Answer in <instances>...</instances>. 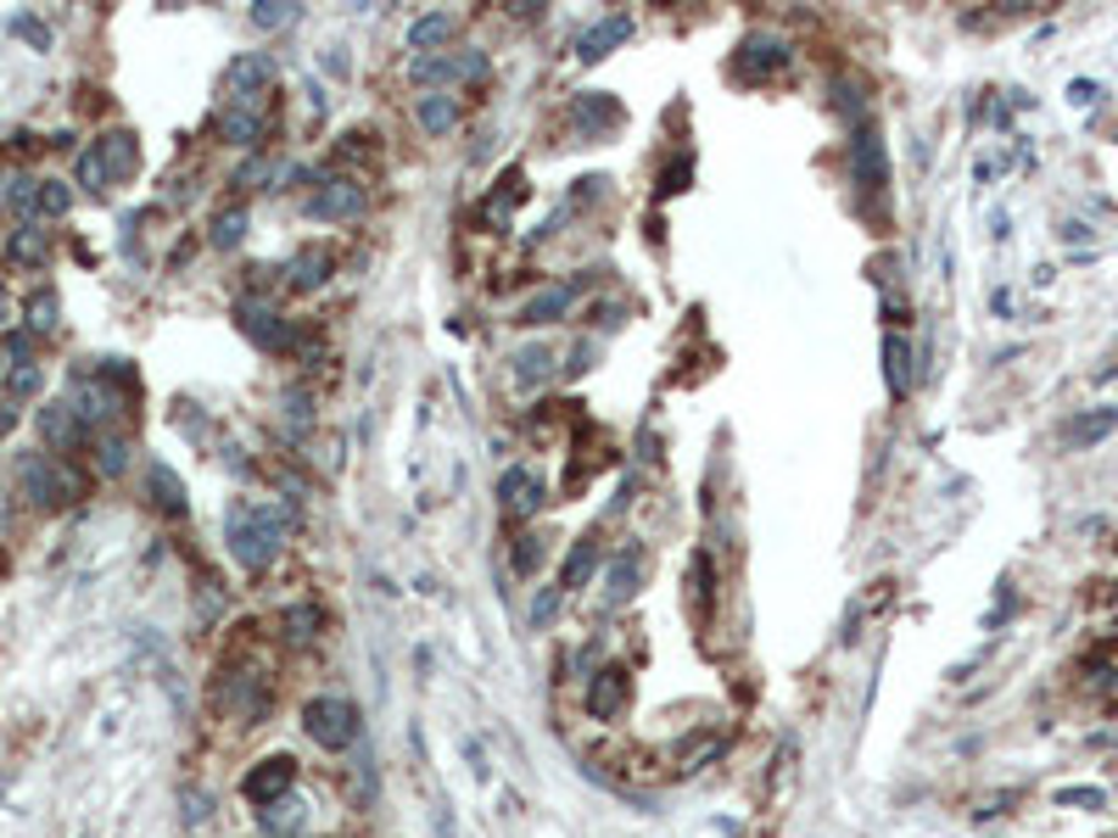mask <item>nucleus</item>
Listing matches in <instances>:
<instances>
[{
  "label": "nucleus",
  "mask_w": 1118,
  "mask_h": 838,
  "mask_svg": "<svg viewBox=\"0 0 1118 838\" xmlns=\"http://www.w3.org/2000/svg\"><path fill=\"white\" fill-rule=\"evenodd\" d=\"M0 369H7V363H0Z\"/></svg>",
  "instance_id": "de8ad7c7"
},
{
  "label": "nucleus",
  "mask_w": 1118,
  "mask_h": 838,
  "mask_svg": "<svg viewBox=\"0 0 1118 838\" xmlns=\"http://www.w3.org/2000/svg\"><path fill=\"white\" fill-rule=\"evenodd\" d=\"M554 374V352L537 341V347H526V352H515V380L521 386H537V380H548Z\"/></svg>",
  "instance_id": "2f4dec72"
},
{
  "label": "nucleus",
  "mask_w": 1118,
  "mask_h": 838,
  "mask_svg": "<svg viewBox=\"0 0 1118 838\" xmlns=\"http://www.w3.org/2000/svg\"><path fill=\"white\" fill-rule=\"evenodd\" d=\"M884 380H889V391L895 397H906L912 391V347H906V335H884Z\"/></svg>",
  "instance_id": "b1692460"
},
{
  "label": "nucleus",
  "mask_w": 1118,
  "mask_h": 838,
  "mask_svg": "<svg viewBox=\"0 0 1118 838\" xmlns=\"http://www.w3.org/2000/svg\"><path fill=\"white\" fill-rule=\"evenodd\" d=\"M638 582H643V559H638V548H621V554L610 559V576H604V598H610V604H626V598L638 593Z\"/></svg>",
  "instance_id": "5701e85b"
},
{
  "label": "nucleus",
  "mask_w": 1118,
  "mask_h": 838,
  "mask_svg": "<svg viewBox=\"0 0 1118 838\" xmlns=\"http://www.w3.org/2000/svg\"><path fill=\"white\" fill-rule=\"evenodd\" d=\"M1112 426H1118V408H1096L1090 419H1079V426L1068 431V442H1101Z\"/></svg>",
  "instance_id": "f704fd0d"
},
{
  "label": "nucleus",
  "mask_w": 1118,
  "mask_h": 838,
  "mask_svg": "<svg viewBox=\"0 0 1118 838\" xmlns=\"http://www.w3.org/2000/svg\"><path fill=\"white\" fill-rule=\"evenodd\" d=\"M280 632H285V643H313L319 632H324V615H319V604H291L285 615H280Z\"/></svg>",
  "instance_id": "bb28decb"
},
{
  "label": "nucleus",
  "mask_w": 1118,
  "mask_h": 838,
  "mask_svg": "<svg viewBox=\"0 0 1118 838\" xmlns=\"http://www.w3.org/2000/svg\"><path fill=\"white\" fill-rule=\"evenodd\" d=\"M241 235H246V207H224V213L213 218V235H207V241H213L218 252H230V246H241Z\"/></svg>",
  "instance_id": "473e14b6"
},
{
  "label": "nucleus",
  "mask_w": 1118,
  "mask_h": 838,
  "mask_svg": "<svg viewBox=\"0 0 1118 838\" xmlns=\"http://www.w3.org/2000/svg\"><path fill=\"white\" fill-rule=\"evenodd\" d=\"M626 35H632V18H626V12H615V18L593 23V29H587V35L576 40V51H582L587 62H599V57H610V51H615V46H621Z\"/></svg>",
  "instance_id": "412c9836"
},
{
  "label": "nucleus",
  "mask_w": 1118,
  "mask_h": 838,
  "mask_svg": "<svg viewBox=\"0 0 1118 838\" xmlns=\"http://www.w3.org/2000/svg\"><path fill=\"white\" fill-rule=\"evenodd\" d=\"M291 520H296V509L291 504H230V515H224V537H230V554H235V565H246V571H263L274 554H280V537L291 532Z\"/></svg>",
  "instance_id": "f257e3e1"
},
{
  "label": "nucleus",
  "mask_w": 1118,
  "mask_h": 838,
  "mask_svg": "<svg viewBox=\"0 0 1118 838\" xmlns=\"http://www.w3.org/2000/svg\"><path fill=\"white\" fill-rule=\"evenodd\" d=\"M68 207H74V191H68L62 179H40L35 207H29V224H40V218H68Z\"/></svg>",
  "instance_id": "c85d7f7f"
},
{
  "label": "nucleus",
  "mask_w": 1118,
  "mask_h": 838,
  "mask_svg": "<svg viewBox=\"0 0 1118 838\" xmlns=\"http://www.w3.org/2000/svg\"><path fill=\"white\" fill-rule=\"evenodd\" d=\"M90 163L101 168V179H107V191H113V185H124V179L140 168V146H135L129 129H107V135L90 146Z\"/></svg>",
  "instance_id": "1a4fd4ad"
},
{
  "label": "nucleus",
  "mask_w": 1118,
  "mask_h": 838,
  "mask_svg": "<svg viewBox=\"0 0 1118 838\" xmlns=\"http://www.w3.org/2000/svg\"><path fill=\"white\" fill-rule=\"evenodd\" d=\"M677 191H688V163H671L660 174V196H677Z\"/></svg>",
  "instance_id": "79ce46f5"
},
{
  "label": "nucleus",
  "mask_w": 1118,
  "mask_h": 838,
  "mask_svg": "<svg viewBox=\"0 0 1118 838\" xmlns=\"http://www.w3.org/2000/svg\"><path fill=\"white\" fill-rule=\"evenodd\" d=\"M218 135H224L230 146H257V140H263V113L230 107V113H218Z\"/></svg>",
  "instance_id": "cd10ccee"
},
{
  "label": "nucleus",
  "mask_w": 1118,
  "mask_h": 838,
  "mask_svg": "<svg viewBox=\"0 0 1118 838\" xmlns=\"http://www.w3.org/2000/svg\"><path fill=\"white\" fill-rule=\"evenodd\" d=\"M23 324H29V335H57V324H62V302H57V291H35L29 308H23Z\"/></svg>",
  "instance_id": "c756f323"
},
{
  "label": "nucleus",
  "mask_w": 1118,
  "mask_h": 838,
  "mask_svg": "<svg viewBox=\"0 0 1118 838\" xmlns=\"http://www.w3.org/2000/svg\"><path fill=\"white\" fill-rule=\"evenodd\" d=\"M18 324V302H12V291L0 285V330H12Z\"/></svg>",
  "instance_id": "c03bdc74"
},
{
  "label": "nucleus",
  "mask_w": 1118,
  "mask_h": 838,
  "mask_svg": "<svg viewBox=\"0 0 1118 838\" xmlns=\"http://www.w3.org/2000/svg\"><path fill=\"white\" fill-rule=\"evenodd\" d=\"M784 68H789V40H784V35H767V29L743 35L738 51H732V74H738L743 85H761V79H772V74H784Z\"/></svg>",
  "instance_id": "39448f33"
},
{
  "label": "nucleus",
  "mask_w": 1118,
  "mask_h": 838,
  "mask_svg": "<svg viewBox=\"0 0 1118 838\" xmlns=\"http://www.w3.org/2000/svg\"><path fill=\"white\" fill-rule=\"evenodd\" d=\"M554 610H560V593H543V598L532 604V621L543 626V621H554Z\"/></svg>",
  "instance_id": "37998d69"
},
{
  "label": "nucleus",
  "mask_w": 1118,
  "mask_h": 838,
  "mask_svg": "<svg viewBox=\"0 0 1118 838\" xmlns=\"http://www.w3.org/2000/svg\"><path fill=\"white\" fill-rule=\"evenodd\" d=\"M459 124V96H420V129L426 135H448Z\"/></svg>",
  "instance_id": "7c9ffc66"
},
{
  "label": "nucleus",
  "mask_w": 1118,
  "mask_h": 838,
  "mask_svg": "<svg viewBox=\"0 0 1118 838\" xmlns=\"http://www.w3.org/2000/svg\"><path fill=\"white\" fill-rule=\"evenodd\" d=\"M454 35H459V18H454V12H426V18H415V29H409V51L437 57Z\"/></svg>",
  "instance_id": "6ab92c4d"
},
{
  "label": "nucleus",
  "mask_w": 1118,
  "mask_h": 838,
  "mask_svg": "<svg viewBox=\"0 0 1118 838\" xmlns=\"http://www.w3.org/2000/svg\"><path fill=\"white\" fill-rule=\"evenodd\" d=\"M291 782H296V760L291 754H269V760H257L246 777H241V793L252 799V805H280L285 793H291Z\"/></svg>",
  "instance_id": "6e6552de"
},
{
  "label": "nucleus",
  "mask_w": 1118,
  "mask_h": 838,
  "mask_svg": "<svg viewBox=\"0 0 1118 838\" xmlns=\"http://www.w3.org/2000/svg\"><path fill=\"white\" fill-rule=\"evenodd\" d=\"M599 537L587 532V537H576L571 543V554H565V571H560V587H587V576H593V565H599Z\"/></svg>",
  "instance_id": "393cba45"
},
{
  "label": "nucleus",
  "mask_w": 1118,
  "mask_h": 838,
  "mask_svg": "<svg viewBox=\"0 0 1118 838\" xmlns=\"http://www.w3.org/2000/svg\"><path fill=\"white\" fill-rule=\"evenodd\" d=\"M40 380H46L40 363H18V369H7V391H12V397H35Z\"/></svg>",
  "instance_id": "e433bc0d"
},
{
  "label": "nucleus",
  "mask_w": 1118,
  "mask_h": 838,
  "mask_svg": "<svg viewBox=\"0 0 1118 838\" xmlns=\"http://www.w3.org/2000/svg\"><path fill=\"white\" fill-rule=\"evenodd\" d=\"M302 732H308L319 749H330V754L352 749V743H358V710H352V699H336V693L308 699V704H302Z\"/></svg>",
  "instance_id": "7ed1b4c3"
},
{
  "label": "nucleus",
  "mask_w": 1118,
  "mask_h": 838,
  "mask_svg": "<svg viewBox=\"0 0 1118 838\" xmlns=\"http://www.w3.org/2000/svg\"><path fill=\"white\" fill-rule=\"evenodd\" d=\"M12 426H18V408H12V402H0V437H7Z\"/></svg>",
  "instance_id": "49530a36"
},
{
  "label": "nucleus",
  "mask_w": 1118,
  "mask_h": 838,
  "mask_svg": "<svg viewBox=\"0 0 1118 838\" xmlns=\"http://www.w3.org/2000/svg\"><path fill=\"white\" fill-rule=\"evenodd\" d=\"M18 487H23V498H29L35 509H68V504L85 493V481H79L62 459H46V454H29V459L18 465Z\"/></svg>",
  "instance_id": "f03ea898"
},
{
  "label": "nucleus",
  "mask_w": 1118,
  "mask_h": 838,
  "mask_svg": "<svg viewBox=\"0 0 1118 838\" xmlns=\"http://www.w3.org/2000/svg\"><path fill=\"white\" fill-rule=\"evenodd\" d=\"M688 604H693V621L704 626L710 610H716V565H710V554L688 559Z\"/></svg>",
  "instance_id": "aec40b11"
},
{
  "label": "nucleus",
  "mask_w": 1118,
  "mask_h": 838,
  "mask_svg": "<svg viewBox=\"0 0 1118 838\" xmlns=\"http://www.w3.org/2000/svg\"><path fill=\"white\" fill-rule=\"evenodd\" d=\"M509 565H515L521 576H532V571L543 565V537H521V543H515V554H509Z\"/></svg>",
  "instance_id": "4c0bfd02"
},
{
  "label": "nucleus",
  "mask_w": 1118,
  "mask_h": 838,
  "mask_svg": "<svg viewBox=\"0 0 1118 838\" xmlns=\"http://www.w3.org/2000/svg\"><path fill=\"white\" fill-rule=\"evenodd\" d=\"M235 324H241V330H246V335H252L263 352H285V347H291V330H285L280 308H274L269 296H257V291L235 302Z\"/></svg>",
  "instance_id": "0eeeda50"
},
{
  "label": "nucleus",
  "mask_w": 1118,
  "mask_h": 838,
  "mask_svg": "<svg viewBox=\"0 0 1118 838\" xmlns=\"http://www.w3.org/2000/svg\"><path fill=\"white\" fill-rule=\"evenodd\" d=\"M582 291V280H565V285H548V291H537L526 308H521V319L515 324H548V319H560L565 308H571V296Z\"/></svg>",
  "instance_id": "4be33fe9"
},
{
  "label": "nucleus",
  "mask_w": 1118,
  "mask_h": 838,
  "mask_svg": "<svg viewBox=\"0 0 1118 838\" xmlns=\"http://www.w3.org/2000/svg\"><path fill=\"white\" fill-rule=\"evenodd\" d=\"M224 90H230V107H241V113H263L269 96H274V62H269L263 51L235 57L230 74H224Z\"/></svg>",
  "instance_id": "20e7f679"
},
{
  "label": "nucleus",
  "mask_w": 1118,
  "mask_h": 838,
  "mask_svg": "<svg viewBox=\"0 0 1118 838\" xmlns=\"http://www.w3.org/2000/svg\"><path fill=\"white\" fill-rule=\"evenodd\" d=\"M263 179H269V157H246L235 174V185H263Z\"/></svg>",
  "instance_id": "a19ab883"
},
{
  "label": "nucleus",
  "mask_w": 1118,
  "mask_h": 838,
  "mask_svg": "<svg viewBox=\"0 0 1118 838\" xmlns=\"http://www.w3.org/2000/svg\"><path fill=\"white\" fill-rule=\"evenodd\" d=\"M571 124H576L582 135H610V129L621 124V101H615V96H604V90H593V96H576V101H571Z\"/></svg>",
  "instance_id": "2eb2a0df"
},
{
  "label": "nucleus",
  "mask_w": 1118,
  "mask_h": 838,
  "mask_svg": "<svg viewBox=\"0 0 1118 838\" xmlns=\"http://www.w3.org/2000/svg\"><path fill=\"white\" fill-rule=\"evenodd\" d=\"M369 207V191L352 179V174H330L313 196H308V218H324V224H341V218H358Z\"/></svg>",
  "instance_id": "423d86ee"
},
{
  "label": "nucleus",
  "mask_w": 1118,
  "mask_h": 838,
  "mask_svg": "<svg viewBox=\"0 0 1118 838\" xmlns=\"http://www.w3.org/2000/svg\"><path fill=\"white\" fill-rule=\"evenodd\" d=\"M721 727H704V732H688V738H677L671 743V754H665V766L671 771H699V766H710L716 754H721Z\"/></svg>",
  "instance_id": "4468645a"
},
{
  "label": "nucleus",
  "mask_w": 1118,
  "mask_h": 838,
  "mask_svg": "<svg viewBox=\"0 0 1118 838\" xmlns=\"http://www.w3.org/2000/svg\"><path fill=\"white\" fill-rule=\"evenodd\" d=\"M626 704H632V676L621 665H604L587 682V715L593 721H615V715H626Z\"/></svg>",
  "instance_id": "9b49d317"
},
{
  "label": "nucleus",
  "mask_w": 1118,
  "mask_h": 838,
  "mask_svg": "<svg viewBox=\"0 0 1118 838\" xmlns=\"http://www.w3.org/2000/svg\"><path fill=\"white\" fill-rule=\"evenodd\" d=\"M850 168H856V185H862L867 196H884V191H889V152H884L878 129H862V135H856Z\"/></svg>",
  "instance_id": "f8f14e48"
},
{
  "label": "nucleus",
  "mask_w": 1118,
  "mask_h": 838,
  "mask_svg": "<svg viewBox=\"0 0 1118 838\" xmlns=\"http://www.w3.org/2000/svg\"><path fill=\"white\" fill-rule=\"evenodd\" d=\"M263 821H269V832H291V827L302 821V810L285 799V805H269V810H263Z\"/></svg>",
  "instance_id": "58836bf2"
},
{
  "label": "nucleus",
  "mask_w": 1118,
  "mask_h": 838,
  "mask_svg": "<svg viewBox=\"0 0 1118 838\" xmlns=\"http://www.w3.org/2000/svg\"><path fill=\"white\" fill-rule=\"evenodd\" d=\"M1062 805H1101V793L1096 788H1068V793H1057Z\"/></svg>",
  "instance_id": "a18cd8bd"
},
{
  "label": "nucleus",
  "mask_w": 1118,
  "mask_h": 838,
  "mask_svg": "<svg viewBox=\"0 0 1118 838\" xmlns=\"http://www.w3.org/2000/svg\"><path fill=\"white\" fill-rule=\"evenodd\" d=\"M12 35H23V40H29V46H40V51L51 46V35H46L35 18H12Z\"/></svg>",
  "instance_id": "ea45409f"
},
{
  "label": "nucleus",
  "mask_w": 1118,
  "mask_h": 838,
  "mask_svg": "<svg viewBox=\"0 0 1118 838\" xmlns=\"http://www.w3.org/2000/svg\"><path fill=\"white\" fill-rule=\"evenodd\" d=\"M46 257H51V230L18 224V230L7 235V263H12V269H40Z\"/></svg>",
  "instance_id": "f3484780"
},
{
  "label": "nucleus",
  "mask_w": 1118,
  "mask_h": 838,
  "mask_svg": "<svg viewBox=\"0 0 1118 838\" xmlns=\"http://www.w3.org/2000/svg\"><path fill=\"white\" fill-rule=\"evenodd\" d=\"M129 465V442L124 437H96V470L101 476H124Z\"/></svg>",
  "instance_id": "72a5a7b5"
},
{
  "label": "nucleus",
  "mask_w": 1118,
  "mask_h": 838,
  "mask_svg": "<svg viewBox=\"0 0 1118 838\" xmlns=\"http://www.w3.org/2000/svg\"><path fill=\"white\" fill-rule=\"evenodd\" d=\"M252 23H257V29H285V23H296V7H285V0H257V7H252Z\"/></svg>",
  "instance_id": "c9c22d12"
},
{
  "label": "nucleus",
  "mask_w": 1118,
  "mask_h": 838,
  "mask_svg": "<svg viewBox=\"0 0 1118 838\" xmlns=\"http://www.w3.org/2000/svg\"><path fill=\"white\" fill-rule=\"evenodd\" d=\"M40 437H46L57 454L79 448V437H85V419L74 413V402H46V408H40Z\"/></svg>",
  "instance_id": "dca6fc26"
},
{
  "label": "nucleus",
  "mask_w": 1118,
  "mask_h": 838,
  "mask_svg": "<svg viewBox=\"0 0 1118 838\" xmlns=\"http://www.w3.org/2000/svg\"><path fill=\"white\" fill-rule=\"evenodd\" d=\"M487 74V57L482 51H454V57H415V79L420 85H437V79H454V85H476Z\"/></svg>",
  "instance_id": "ddd939ff"
},
{
  "label": "nucleus",
  "mask_w": 1118,
  "mask_h": 838,
  "mask_svg": "<svg viewBox=\"0 0 1118 838\" xmlns=\"http://www.w3.org/2000/svg\"><path fill=\"white\" fill-rule=\"evenodd\" d=\"M330 280V252L324 246H296L291 263H285V285L291 291H319Z\"/></svg>",
  "instance_id": "a211bd4d"
},
{
  "label": "nucleus",
  "mask_w": 1118,
  "mask_h": 838,
  "mask_svg": "<svg viewBox=\"0 0 1118 838\" xmlns=\"http://www.w3.org/2000/svg\"><path fill=\"white\" fill-rule=\"evenodd\" d=\"M543 504H548V487H543L532 470H521V465H515V470H504V476H498V509H504L509 520H532Z\"/></svg>",
  "instance_id": "9d476101"
},
{
  "label": "nucleus",
  "mask_w": 1118,
  "mask_h": 838,
  "mask_svg": "<svg viewBox=\"0 0 1118 838\" xmlns=\"http://www.w3.org/2000/svg\"><path fill=\"white\" fill-rule=\"evenodd\" d=\"M146 487H152V504H157L163 515H174V520L185 515V487H179V476H174L168 465H152V470H146Z\"/></svg>",
  "instance_id": "a878e982"
}]
</instances>
